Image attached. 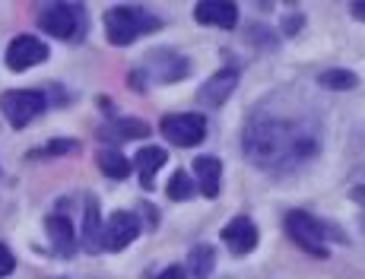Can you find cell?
Segmentation results:
<instances>
[{
	"mask_svg": "<svg viewBox=\"0 0 365 279\" xmlns=\"http://www.w3.org/2000/svg\"><path fill=\"white\" fill-rule=\"evenodd\" d=\"M38 26L54 38H80L86 32V13L76 4H48L38 13Z\"/></svg>",
	"mask_w": 365,
	"mask_h": 279,
	"instance_id": "277c9868",
	"label": "cell"
},
{
	"mask_svg": "<svg viewBox=\"0 0 365 279\" xmlns=\"http://www.w3.org/2000/svg\"><path fill=\"white\" fill-rule=\"evenodd\" d=\"M238 86V73L235 70H220V73H213L207 83L200 86V93H197V99L203 105H210V108H216V105H222L232 95V89Z\"/></svg>",
	"mask_w": 365,
	"mask_h": 279,
	"instance_id": "7c38bea8",
	"label": "cell"
},
{
	"mask_svg": "<svg viewBox=\"0 0 365 279\" xmlns=\"http://www.w3.org/2000/svg\"><path fill=\"white\" fill-rule=\"evenodd\" d=\"M45 228H48V238H51V248L58 257H73L76 251V235H73V226H70L67 216L54 213L45 219Z\"/></svg>",
	"mask_w": 365,
	"mask_h": 279,
	"instance_id": "4fadbf2b",
	"label": "cell"
},
{
	"mask_svg": "<svg viewBox=\"0 0 365 279\" xmlns=\"http://www.w3.org/2000/svg\"><path fill=\"white\" fill-rule=\"evenodd\" d=\"M318 83L324 89H334V93H346V89H356L359 76L349 73V70H324V73L318 76Z\"/></svg>",
	"mask_w": 365,
	"mask_h": 279,
	"instance_id": "ffe728a7",
	"label": "cell"
},
{
	"mask_svg": "<svg viewBox=\"0 0 365 279\" xmlns=\"http://www.w3.org/2000/svg\"><path fill=\"white\" fill-rule=\"evenodd\" d=\"M168 162V152L159 149V146H143V149L137 152V172H140V184H143V191H153V184H156V172L163 169Z\"/></svg>",
	"mask_w": 365,
	"mask_h": 279,
	"instance_id": "9a60e30c",
	"label": "cell"
},
{
	"mask_svg": "<svg viewBox=\"0 0 365 279\" xmlns=\"http://www.w3.org/2000/svg\"><path fill=\"white\" fill-rule=\"evenodd\" d=\"M83 248L102 251V216H99V204L96 200H89L86 213H83Z\"/></svg>",
	"mask_w": 365,
	"mask_h": 279,
	"instance_id": "e0dca14e",
	"label": "cell"
},
{
	"mask_svg": "<svg viewBox=\"0 0 365 279\" xmlns=\"http://www.w3.org/2000/svg\"><path fill=\"white\" fill-rule=\"evenodd\" d=\"M353 16L365 23V0H356V4H353Z\"/></svg>",
	"mask_w": 365,
	"mask_h": 279,
	"instance_id": "d4e9b609",
	"label": "cell"
},
{
	"mask_svg": "<svg viewBox=\"0 0 365 279\" xmlns=\"http://www.w3.org/2000/svg\"><path fill=\"white\" fill-rule=\"evenodd\" d=\"M48 60V45L38 41L35 35H16L6 48V67L10 70H29L35 64Z\"/></svg>",
	"mask_w": 365,
	"mask_h": 279,
	"instance_id": "ba28073f",
	"label": "cell"
},
{
	"mask_svg": "<svg viewBox=\"0 0 365 279\" xmlns=\"http://www.w3.org/2000/svg\"><path fill=\"white\" fill-rule=\"evenodd\" d=\"M168 200H187L194 197V178H187V172H175L168 178V187H165Z\"/></svg>",
	"mask_w": 365,
	"mask_h": 279,
	"instance_id": "44dd1931",
	"label": "cell"
},
{
	"mask_svg": "<svg viewBox=\"0 0 365 279\" xmlns=\"http://www.w3.org/2000/svg\"><path fill=\"white\" fill-rule=\"evenodd\" d=\"M194 174H197V187L203 197H216L222 184V162L213 156H197L194 159Z\"/></svg>",
	"mask_w": 365,
	"mask_h": 279,
	"instance_id": "5bb4252c",
	"label": "cell"
},
{
	"mask_svg": "<svg viewBox=\"0 0 365 279\" xmlns=\"http://www.w3.org/2000/svg\"><path fill=\"white\" fill-rule=\"evenodd\" d=\"M13 270H16V257L10 254L6 244H0V276H10Z\"/></svg>",
	"mask_w": 365,
	"mask_h": 279,
	"instance_id": "603a6c76",
	"label": "cell"
},
{
	"mask_svg": "<svg viewBox=\"0 0 365 279\" xmlns=\"http://www.w3.org/2000/svg\"><path fill=\"white\" fill-rule=\"evenodd\" d=\"M45 95L35 93V89H10V93L0 95V111L6 115V121L13 124V127H26L29 121L45 111Z\"/></svg>",
	"mask_w": 365,
	"mask_h": 279,
	"instance_id": "5b68a950",
	"label": "cell"
},
{
	"mask_svg": "<svg viewBox=\"0 0 365 279\" xmlns=\"http://www.w3.org/2000/svg\"><path fill=\"white\" fill-rule=\"evenodd\" d=\"M163 29V19L153 16L143 6H111L105 10V35L111 45H130L140 35H153Z\"/></svg>",
	"mask_w": 365,
	"mask_h": 279,
	"instance_id": "7a4b0ae2",
	"label": "cell"
},
{
	"mask_svg": "<svg viewBox=\"0 0 365 279\" xmlns=\"http://www.w3.org/2000/svg\"><path fill=\"white\" fill-rule=\"evenodd\" d=\"M242 146L257 169L292 172L318 152V130L312 121H299L277 111H255L245 127Z\"/></svg>",
	"mask_w": 365,
	"mask_h": 279,
	"instance_id": "6da1fadb",
	"label": "cell"
},
{
	"mask_svg": "<svg viewBox=\"0 0 365 279\" xmlns=\"http://www.w3.org/2000/svg\"><path fill=\"white\" fill-rule=\"evenodd\" d=\"M156 279H185V270L181 267H168L163 273H156Z\"/></svg>",
	"mask_w": 365,
	"mask_h": 279,
	"instance_id": "cb8c5ba5",
	"label": "cell"
},
{
	"mask_svg": "<svg viewBox=\"0 0 365 279\" xmlns=\"http://www.w3.org/2000/svg\"><path fill=\"white\" fill-rule=\"evenodd\" d=\"M80 149V143L76 140H51V143L45 146V149H38L41 156H70V152Z\"/></svg>",
	"mask_w": 365,
	"mask_h": 279,
	"instance_id": "7402d4cb",
	"label": "cell"
},
{
	"mask_svg": "<svg viewBox=\"0 0 365 279\" xmlns=\"http://www.w3.org/2000/svg\"><path fill=\"white\" fill-rule=\"evenodd\" d=\"M140 232H143V226H140V219L133 213H111L108 222L102 226V248L105 251H121L128 248L130 241L140 238Z\"/></svg>",
	"mask_w": 365,
	"mask_h": 279,
	"instance_id": "52a82bcc",
	"label": "cell"
},
{
	"mask_svg": "<svg viewBox=\"0 0 365 279\" xmlns=\"http://www.w3.org/2000/svg\"><path fill=\"white\" fill-rule=\"evenodd\" d=\"M99 169L108 174V178H115V181H124L130 174V162L121 156L118 149H102L99 152Z\"/></svg>",
	"mask_w": 365,
	"mask_h": 279,
	"instance_id": "d6986e66",
	"label": "cell"
},
{
	"mask_svg": "<svg viewBox=\"0 0 365 279\" xmlns=\"http://www.w3.org/2000/svg\"><path fill=\"white\" fill-rule=\"evenodd\" d=\"M222 241L232 254H251L257 248V226L248 219V216H235L226 228H222Z\"/></svg>",
	"mask_w": 365,
	"mask_h": 279,
	"instance_id": "8fae6325",
	"label": "cell"
},
{
	"mask_svg": "<svg viewBox=\"0 0 365 279\" xmlns=\"http://www.w3.org/2000/svg\"><path fill=\"white\" fill-rule=\"evenodd\" d=\"M156 76L159 83H178L187 76V60L181 54L168 51V48H159L156 54H150V60L143 64V76Z\"/></svg>",
	"mask_w": 365,
	"mask_h": 279,
	"instance_id": "9c48e42d",
	"label": "cell"
},
{
	"mask_svg": "<svg viewBox=\"0 0 365 279\" xmlns=\"http://www.w3.org/2000/svg\"><path fill=\"white\" fill-rule=\"evenodd\" d=\"M146 134H150L146 121H137V117H121V121L108 124V127L102 130V137H108V140H140Z\"/></svg>",
	"mask_w": 365,
	"mask_h": 279,
	"instance_id": "ac0fdd59",
	"label": "cell"
},
{
	"mask_svg": "<svg viewBox=\"0 0 365 279\" xmlns=\"http://www.w3.org/2000/svg\"><path fill=\"white\" fill-rule=\"evenodd\" d=\"M216 267V251L210 244H194L187 254V276L191 279H210Z\"/></svg>",
	"mask_w": 365,
	"mask_h": 279,
	"instance_id": "2e32d148",
	"label": "cell"
},
{
	"mask_svg": "<svg viewBox=\"0 0 365 279\" xmlns=\"http://www.w3.org/2000/svg\"><path fill=\"white\" fill-rule=\"evenodd\" d=\"M163 137L175 146H197L203 137H207V117L203 115H194V111H185V115H165L163 117Z\"/></svg>",
	"mask_w": 365,
	"mask_h": 279,
	"instance_id": "8992f818",
	"label": "cell"
},
{
	"mask_svg": "<svg viewBox=\"0 0 365 279\" xmlns=\"http://www.w3.org/2000/svg\"><path fill=\"white\" fill-rule=\"evenodd\" d=\"M194 19L200 26H216V29H235L238 26V6L229 0H203L194 6Z\"/></svg>",
	"mask_w": 365,
	"mask_h": 279,
	"instance_id": "30bf717a",
	"label": "cell"
},
{
	"mask_svg": "<svg viewBox=\"0 0 365 279\" xmlns=\"http://www.w3.org/2000/svg\"><path fill=\"white\" fill-rule=\"evenodd\" d=\"M286 235H289L292 241L299 244L305 254L312 257H331L327 254V238H336L340 241V232H334V228H327L321 219H314L312 213H305V209H292V213H286Z\"/></svg>",
	"mask_w": 365,
	"mask_h": 279,
	"instance_id": "3957f363",
	"label": "cell"
}]
</instances>
